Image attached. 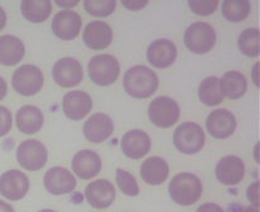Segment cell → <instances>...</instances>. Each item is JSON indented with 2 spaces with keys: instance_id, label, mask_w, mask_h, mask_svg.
I'll return each instance as SVG.
<instances>
[{
  "instance_id": "15",
  "label": "cell",
  "mask_w": 260,
  "mask_h": 212,
  "mask_svg": "<svg viewBox=\"0 0 260 212\" xmlns=\"http://www.w3.org/2000/svg\"><path fill=\"white\" fill-rule=\"evenodd\" d=\"M44 186L51 195H65L72 192L77 186V180L67 168L51 167L44 175Z\"/></svg>"
},
{
  "instance_id": "39",
  "label": "cell",
  "mask_w": 260,
  "mask_h": 212,
  "mask_svg": "<svg viewBox=\"0 0 260 212\" xmlns=\"http://www.w3.org/2000/svg\"><path fill=\"white\" fill-rule=\"evenodd\" d=\"M258 72H259V62H256V64L254 65L253 70H251L253 80H254V83H255L256 86H259V74H258Z\"/></svg>"
},
{
  "instance_id": "1",
  "label": "cell",
  "mask_w": 260,
  "mask_h": 212,
  "mask_svg": "<svg viewBox=\"0 0 260 212\" xmlns=\"http://www.w3.org/2000/svg\"><path fill=\"white\" fill-rule=\"evenodd\" d=\"M123 85L126 94L134 99H146L158 90L159 79L148 66L135 65L125 73Z\"/></svg>"
},
{
  "instance_id": "19",
  "label": "cell",
  "mask_w": 260,
  "mask_h": 212,
  "mask_svg": "<svg viewBox=\"0 0 260 212\" xmlns=\"http://www.w3.org/2000/svg\"><path fill=\"white\" fill-rule=\"evenodd\" d=\"M85 197L91 207L103 210L109 207L115 198V189L108 180H95L86 186Z\"/></svg>"
},
{
  "instance_id": "41",
  "label": "cell",
  "mask_w": 260,
  "mask_h": 212,
  "mask_svg": "<svg viewBox=\"0 0 260 212\" xmlns=\"http://www.w3.org/2000/svg\"><path fill=\"white\" fill-rule=\"evenodd\" d=\"M0 212H14V208L5 201L0 200Z\"/></svg>"
},
{
  "instance_id": "27",
  "label": "cell",
  "mask_w": 260,
  "mask_h": 212,
  "mask_svg": "<svg viewBox=\"0 0 260 212\" xmlns=\"http://www.w3.org/2000/svg\"><path fill=\"white\" fill-rule=\"evenodd\" d=\"M198 95H199L200 101L207 106H216L221 104L224 96L221 94L220 85H219V78H216V76L205 78L200 83Z\"/></svg>"
},
{
  "instance_id": "17",
  "label": "cell",
  "mask_w": 260,
  "mask_h": 212,
  "mask_svg": "<svg viewBox=\"0 0 260 212\" xmlns=\"http://www.w3.org/2000/svg\"><path fill=\"white\" fill-rule=\"evenodd\" d=\"M113 30L105 21L95 20L86 25L83 32V42L91 50H103L112 44Z\"/></svg>"
},
{
  "instance_id": "26",
  "label": "cell",
  "mask_w": 260,
  "mask_h": 212,
  "mask_svg": "<svg viewBox=\"0 0 260 212\" xmlns=\"http://www.w3.org/2000/svg\"><path fill=\"white\" fill-rule=\"evenodd\" d=\"M21 14L31 23H43L51 14V2L49 0H24L20 4Z\"/></svg>"
},
{
  "instance_id": "3",
  "label": "cell",
  "mask_w": 260,
  "mask_h": 212,
  "mask_svg": "<svg viewBox=\"0 0 260 212\" xmlns=\"http://www.w3.org/2000/svg\"><path fill=\"white\" fill-rule=\"evenodd\" d=\"M88 74L91 81L96 85H112L120 74V65L114 56L109 54H102L90 59L88 64Z\"/></svg>"
},
{
  "instance_id": "20",
  "label": "cell",
  "mask_w": 260,
  "mask_h": 212,
  "mask_svg": "<svg viewBox=\"0 0 260 212\" xmlns=\"http://www.w3.org/2000/svg\"><path fill=\"white\" fill-rule=\"evenodd\" d=\"M151 148V140L143 130H130L121 138V150L133 160L144 157Z\"/></svg>"
},
{
  "instance_id": "16",
  "label": "cell",
  "mask_w": 260,
  "mask_h": 212,
  "mask_svg": "<svg viewBox=\"0 0 260 212\" xmlns=\"http://www.w3.org/2000/svg\"><path fill=\"white\" fill-rule=\"evenodd\" d=\"M215 175L219 182L226 186L238 185L244 179L245 175V166L242 159L234 155L224 156L218 162L215 168Z\"/></svg>"
},
{
  "instance_id": "8",
  "label": "cell",
  "mask_w": 260,
  "mask_h": 212,
  "mask_svg": "<svg viewBox=\"0 0 260 212\" xmlns=\"http://www.w3.org/2000/svg\"><path fill=\"white\" fill-rule=\"evenodd\" d=\"M19 165L28 171H38L47 164L48 150L40 141L29 138L23 141L16 150Z\"/></svg>"
},
{
  "instance_id": "9",
  "label": "cell",
  "mask_w": 260,
  "mask_h": 212,
  "mask_svg": "<svg viewBox=\"0 0 260 212\" xmlns=\"http://www.w3.org/2000/svg\"><path fill=\"white\" fill-rule=\"evenodd\" d=\"M29 185L28 176L21 171H5L0 176V195L9 201H19L28 194Z\"/></svg>"
},
{
  "instance_id": "5",
  "label": "cell",
  "mask_w": 260,
  "mask_h": 212,
  "mask_svg": "<svg viewBox=\"0 0 260 212\" xmlns=\"http://www.w3.org/2000/svg\"><path fill=\"white\" fill-rule=\"evenodd\" d=\"M185 46L194 54H207L215 46V30L208 23H193L184 34Z\"/></svg>"
},
{
  "instance_id": "32",
  "label": "cell",
  "mask_w": 260,
  "mask_h": 212,
  "mask_svg": "<svg viewBox=\"0 0 260 212\" xmlns=\"http://www.w3.org/2000/svg\"><path fill=\"white\" fill-rule=\"evenodd\" d=\"M188 5L194 14L207 16L215 12L219 2L218 0H191V2H188Z\"/></svg>"
},
{
  "instance_id": "38",
  "label": "cell",
  "mask_w": 260,
  "mask_h": 212,
  "mask_svg": "<svg viewBox=\"0 0 260 212\" xmlns=\"http://www.w3.org/2000/svg\"><path fill=\"white\" fill-rule=\"evenodd\" d=\"M78 3L79 2H77V0H74V2H64V0H61V2H55V4L56 5H59V7H61V8H65V9H72L73 7H75V5H78Z\"/></svg>"
},
{
  "instance_id": "43",
  "label": "cell",
  "mask_w": 260,
  "mask_h": 212,
  "mask_svg": "<svg viewBox=\"0 0 260 212\" xmlns=\"http://www.w3.org/2000/svg\"><path fill=\"white\" fill-rule=\"evenodd\" d=\"M39 212H55V211H53V210H49V208H44V210H42V211H39Z\"/></svg>"
},
{
  "instance_id": "34",
  "label": "cell",
  "mask_w": 260,
  "mask_h": 212,
  "mask_svg": "<svg viewBox=\"0 0 260 212\" xmlns=\"http://www.w3.org/2000/svg\"><path fill=\"white\" fill-rule=\"evenodd\" d=\"M246 196H248V200L250 201L251 205L259 206V181H255L248 187Z\"/></svg>"
},
{
  "instance_id": "4",
  "label": "cell",
  "mask_w": 260,
  "mask_h": 212,
  "mask_svg": "<svg viewBox=\"0 0 260 212\" xmlns=\"http://www.w3.org/2000/svg\"><path fill=\"white\" fill-rule=\"evenodd\" d=\"M175 148L185 155L198 154L205 144L204 130L195 122L179 125L173 136Z\"/></svg>"
},
{
  "instance_id": "25",
  "label": "cell",
  "mask_w": 260,
  "mask_h": 212,
  "mask_svg": "<svg viewBox=\"0 0 260 212\" xmlns=\"http://www.w3.org/2000/svg\"><path fill=\"white\" fill-rule=\"evenodd\" d=\"M219 85H220V90L223 96H226L230 100L240 99L248 89V81H246L245 76L242 73L235 72H228L219 79Z\"/></svg>"
},
{
  "instance_id": "31",
  "label": "cell",
  "mask_w": 260,
  "mask_h": 212,
  "mask_svg": "<svg viewBox=\"0 0 260 212\" xmlns=\"http://www.w3.org/2000/svg\"><path fill=\"white\" fill-rule=\"evenodd\" d=\"M116 184L119 189L126 196H137L139 195V186L134 176L123 168H116Z\"/></svg>"
},
{
  "instance_id": "35",
  "label": "cell",
  "mask_w": 260,
  "mask_h": 212,
  "mask_svg": "<svg viewBox=\"0 0 260 212\" xmlns=\"http://www.w3.org/2000/svg\"><path fill=\"white\" fill-rule=\"evenodd\" d=\"M121 4L125 8H128L129 10H133V12H138V10H142L143 8H145L148 5V2L144 0H132V2H121Z\"/></svg>"
},
{
  "instance_id": "12",
  "label": "cell",
  "mask_w": 260,
  "mask_h": 212,
  "mask_svg": "<svg viewBox=\"0 0 260 212\" xmlns=\"http://www.w3.org/2000/svg\"><path fill=\"white\" fill-rule=\"evenodd\" d=\"M207 129L214 138L223 140L234 134L237 120L232 111L226 109H216L208 115Z\"/></svg>"
},
{
  "instance_id": "10",
  "label": "cell",
  "mask_w": 260,
  "mask_h": 212,
  "mask_svg": "<svg viewBox=\"0 0 260 212\" xmlns=\"http://www.w3.org/2000/svg\"><path fill=\"white\" fill-rule=\"evenodd\" d=\"M53 79L61 88H74L83 80V67L74 58H63L53 66Z\"/></svg>"
},
{
  "instance_id": "18",
  "label": "cell",
  "mask_w": 260,
  "mask_h": 212,
  "mask_svg": "<svg viewBox=\"0 0 260 212\" xmlns=\"http://www.w3.org/2000/svg\"><path fill=\"white\" fill-rule=\"evenodd\" d=\"M93 109L90 95L84 91H70L63 97V111L65 116L78 121L85 118Z\"/></svg>"
},
{
  "instance_id": "6",
  "label": "cell",
  "mask_w": 260,
  "mask_h": 212,
  "mask_svg": "<svg viewBox=\"0 0 260 212\" xmlns=\"http://www.w3.org/2000/svg\"><path fill=\"white\" fill-rule=\"evenodd\" d=\"M148 115L151 124L160 129H168L178 122L180 118V108L172 97L158 96L149 105Z\"/></svg>"
},
{
  "instance_id": "29",
  "label": "cell",
  "mask_w": 260,
  "mask_h": 212,
  "mask_svg": "<svg viewBox=\"0 0 260 212\" xmlns=\"http://www.w3.org/2000/svg\"><path fill=\"white\" fill-rule=\"evenodd\" d=\"M260 32L256 28H248L240 32L239 39H238V45L239 50L242 51L245 56L249 58H256L260 53Z\"/></svg>"
},
{
  "instance_id": "37",
  "label": "cell",
  "mask_w": 260,
  "mask_h": 212,
  "mask_svg": "<svg viewBox=\"0 0 260 212\" xmlns=\"http://www.w3.org/2000/svg\"><path fill=\"white\" fill-rule=\"evenodd\" d=\"M8 92V85H7V81L4 80V78L0 76V100H3L5 97Z\"/></svg>"
},
{
  "instance_id": "11",
  "label": "cell",
  "mask_w": 260,
  "mask_h": 212,
  "mask_svg": "<svg viewBox=\"0 0 260 212\" xmlns=\"http://www.w3.org/2000/svg\"><path fill=\"white\" fill-rule=\"evenodd\" d=\"M80 15L73 10H61L53 18L51 21V30L59 39L69 42L75 39L81 30Z\"/></svg>"
},
{
  "instance_id": "36",
  "label": "cell",
  "mask_w": 260,
  "mask_h": 212,
  "mask_svg": "<svg viewBox=\"0 0 260 212\" xmlns=\"http://www.w3.org/2000/svg\"><path fill=\"white\" fill-rule=\"evenodd\" d=\"M197 212H224V210L220 207V206L216 205V203L207 202L204 203V205L199 206Z\"/></svg>"
},
{
  "instance_id": "42",
  "label": "cell",
  "mask_w": 260,
  "mask_h": 212,
  "mask_svg": "<svg viewBox=\"0 0 260 212\" xmlns=\"http://www.w3.org/2000/svg\"><path fill=\"white\" fill-rule=\"evenodd\" d=\"M244 212H259V206L250 205V206H248V207L245 208V211H244Z\"/></svg>"
},
{
  "instance_id": "24",
  "label": "cell",
  "mask_w": 260,
  "mask_h": 212,
  "mask_svg": "<svg viewBox=\"0 0 260 212\" xmlns=\"http://www.w3.org/2000/svg\"><path fill=\"white\" fill-rule=\"evenodd\" d=\"M25 54L23 42L13 35L0 37V64L4 66H13L19 64Z\"/></svg>"
},
{
  "instance_id": "22",
  "label": "cell",
  "mask_w": 260,
  "mask_h": 212,
  "mask_svg": "<svg viewBox=\"0 0 260 212\" xmlns=\"http://www.w3.org/2000/svg\"><path fill=\"white\" fill-rule=\"evenodd\" d=\"M44 124V116L42 110L37 106L25 105L16 113V126L23 134H37Z\"/></svg>"
},
{
  "instance_id": "13",
  "label": "cell",
  "mask_w": 260,
  "mask_h": 212,
  "mask_svg": "<svg viewBox=\"0 0 260 212\" xmlns=\"http://www.w3.org/2000/svg\"><path fill=\"white\" fill-rule=\"evenodd\" d=\"M177 46L169 39H156L149 45L146 58L151 66L167 69L177 59Z\"/></svg>"
},
{
  "instance_id": "7",
  "label": "cell",
  "mask_w": 260,
  "mask_h": 212,
  "mask_svg": "<svg viewBox=\"0 0 260 212\" xmlns=\"http://www.w3.org/2000/svg\"><path fill=\"white\" fill-rule=\"evenodd\" d=\"M13 89L23 96H32L42 90L44 76L35 65H21L15 70L12 78Z\"/></svg>"
},
{
  "instance_id": "33",
  "label": "cell",
  "mask_w": 260,
  "mask_h": 212,
  "mask_svg": "<svg viewBox=\"0 0 260 212\" xmlns=\"http://www.w3.org/2000/svg\"><path fill=\"white\" fill-rule=\"evenodd\" d=\"M13 125V116L9 109L0 105V137L5 136L10 131Z\"/></svg>"
},
{
  "instance_id": "40",
  "label": "cell",
  "mask_w": 260,
  "mask_h": 212,
  "mask_svg": "<svg viewBox=\"0 0 260 212\" xmlns=\"http://www.w3.org/2000/svg\"><path fill=\"white\" fill-rule=\"evenodd\" d=\"M5 25H7V13L0 7V31L5 28Z\"/></svg>"
},
{
  "instance_id": "30",
  "label": "cell",
  "mask_w": 260,
  "mask_h": 212,
  "mask_svg": "<svg viewBox=\"0 0 260 212\" xmlns=\"http://www.w3.org/2000/svg\"><path fill=\"white\" fill-rule=\"evenodd\" d=\"M115 0H85L84 2L86 13L98 18L109 16L115 10Z\"/></svg>"
},
{
  "instance_id": "23",
  "label": "cell",
  "mask_w": 260,
  "mask_h": 212,
  "mask_svg": "<svg viewBox=\"0 0 260 212\" xmlns=\"http://www.w3.org/2000/svg\"><path fill=\"white\" fill-rule=\"evenodd\" d=\"M140 176H142L143 181L151 186L160 185L169 176V165L164 159L159 156L146 159L140 167Z\"/></svg>"
},
{
  "instance_id": "21",
  "label": "cell",
  "mask_w": 260,
  "mask_h": 212,
  "mask_svg": "<svg viewBox=\"0 0 260 212\" xmlns=\"http://www.w3.org/2000/svg\"><path fill=\"white\" fill-rule=\"evenodd\" d=\"M72 168L78 178L89 180L95 178L102 170V159L95 151L81 150L73 157Z\"/></svg>"
},
{
  "instance_id": "14",
  "label": "cell",
  "mask_w": 260,
  "mask_h": 212,
  "mask_svg": "<svg viewBox=\"0 0 260 212\" xmlns=\"http://www.w3.org/2000/svg\"><path fill=\"white\" fill-rule=\"evenodd\" d=\"M114 131V122L107 114L96 113L85 121L83 127L84 136L88 141L100 144L112 136Z\"/></svg>"
},
{
  "instance_id": "28",
  "label": "cell",
  "mask_w": 260,
  "mask_h": 212,
  "mask_svg": "<svg viewBox=\"0 0 260 212\" xmlns=\"http://www.w3.org/2000/svg\"><path fill=\"white\" fill-rule=\"evenodd\" d=\"M250 13V3L248 0H224L221 4V14L228 21L239 23L245 20Z\"/></svg>"
},
{
  "instance_id": "2",
  "label": "cell",
  "mask_w": 260,
  "mask_h": 212,
  "mask_svg": "<svg viewBox=\"0 0 260 212\" xmlns=\"http://www.w3.org/2000/svg\"><path fill=\"white\" fill-rule=\"evenodd\" d=\"M203 192L200 179L190 172H181L172 179L169 184V195L175 203L190 206L199 201Z\"/></svg>"
}]
</instances>
